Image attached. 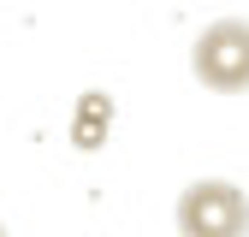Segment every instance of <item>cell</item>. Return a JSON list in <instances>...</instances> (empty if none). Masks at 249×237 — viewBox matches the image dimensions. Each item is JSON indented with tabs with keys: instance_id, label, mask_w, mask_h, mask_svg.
Listing matches in <instances>:
<instances>
[{
	"instance_id": "cell-1",
	"label": "cell",
	"mask_w": 249,
	"mask_h": 237,
	"mask_svg": "<svg viewBox=\"0 0 249 237\" xmlns=\"http://www.w3.org/2000/svg\"><path fill=\"white\" fill-rule=\"evenodd\" d=\"M190 71L213 95H243L249 89V18H213L190 48Z\"/></svg>"
},
{
	"instance_id": "cell-2",
	"label": "cell",
	"mask_w": 249,
	"mask_h": 237,
	"mask_svg": "<svg viewBox=\"0 0 249 237\" xmlns=\"http://www.w3.org/2000/svg\"><path fill=\"white\" fill-rule=\"evenodd\" d=\"M178 237H249V196L226 178H196L178 196Z\"/></svg>"
},
{
	"instance_id": "cell-3",
	"label": "cell",
	"mask_w": 249,
	"mask_h": 237,
	"mask_svg": "<svg viewBox=\"0 0 249 237\" xmlns=\"http://www.w3.org/2000/svg\"><path fill=\"white\" fill-rule=\"evenodd\" d=\"M107 118H113V101L101 95V89H89V95L77 101V125H71L77 148H101L107 142Z\"/></svg>"
},
{
	"instance_id": "cell-4",
	"label": "cell",
	"mask_w": 249,
	"mask_h": 237,
	"mask_svg": "<svg viewBox=\"0 0 249 237\" xmlns=\"http://www.w3.org/2000/svg\"><path fill=\"white\" fill-rule=\"evenodd\" d=\"M0 237H6V225H0Z\"/></svg>"
}]
</instances>
